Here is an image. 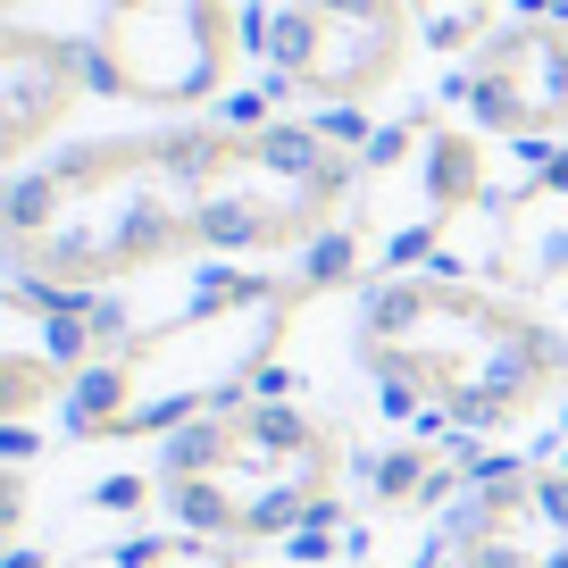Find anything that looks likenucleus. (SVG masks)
Returning <instances> with one entry per match:
<instances>
[{
    "label": "nucleus",
    "instance_id": "nucleus-1",
    "mask_svg": "<svg viewBox=\"0 0 568 568\" xmlns=\"http://www.w3.org/2000/svg\"><path fill=\"white\" fill-rule=\"evenodd\" d=\"M343 201L352 160L310 125H160L26 168L0 201V234L26 284L109 293L201 251L326 243Z\"/></svg>",
    "mask_w": 568,
    "mask_h": 568
},
{
    "label": "nucleus",
    "instance_id": "nucleus-4",
    "mask_svg": "<svg viewBox=\"0 0 568 568\" xmlns=\"http://www.w3.org/2000/svg\"><path fill=\"white\" fill-rule=\"evenodd\" d=\"M234 9L226 0H101L84 34V75L101 101L134 109H201L234 75Z\"/></svg>",
    "mask_w": 568,
    "mask_h": 568
},
{
    "label": "nucleus",
    "instance_id": "nucleus-2",
    "mask_svg": "<svg viewBox=\"0 0 568 568\" xmlns=\"http://www.w3.org/2000/svg\"><path fill=\"white\" fill-rule=\"evenodd\" d=\"M359 368L393 418L518 426L568 385V343L551 318L501 302L468 276H393L359 302Z\"/></svg>",
    "mask_w": 568,
    "mask_h": 568
},
{
    "label": "nucleus",
    "instance_id": "nucleus-6",
    "mask_svg": "<svg viewBox=\"0 0 568 568\" xmlns=\"http://www.w3.org/2000/svg\"><path fill=\"white\" fill-rule=\"evenodd\" d=\"M452 92H460L468 125L544 151L551 134H568V18L544 9V18L494 26V34L460 59Z\"/></svg>",
    "mask_w": 568,
    "mask_h": 568
},
{
    "label": "nucleus",
    "instance_id": "nucleus-11",
    "mask_svg": "<svg viewBox=\"0 0 568 568\" xmlns=\"http://www.w3.org/2000/svg\"><path fill=\"white\" fill-rule=\"evenodd\" d=\"M0 9H26V0H0Z\"/></svg>",
    "mask_w": 568,
    "mask_h": 568
},
{
    "label": "nucleus",
    "instance_id": "nucleus-10",
    "mask_svg": "<svg viewBox=\"0 0 568 568\" xmlns=\"http://www.w3.org/2000/svg\"><path fill=\"white\" fill-rule=\"evenodd\" d=\"M426 460H418V452H402V460H385V468H376V494H385V501H409V494H426Z\"/></svg>",
    "mask_w": 568,
    "mask_h": 568
},
{
    "label": "nucleus",
    "instance_id": "nucleus-5",
    "mask_svg": "<svg viewBox=\"0 0 568 568\" xmlns=\"http://www.w3.org/2000/svg\"><path fill=\"white\" fill-rule=\"evenodd\" d=\"M251 51L276 68L284 92L359 109L402 84L418 51V0H276L251 26Z\"/></svg>",
    "mask_w": 568,
    "mask_h": 568
},
{
    "label": "nucleus",
    "instance_id": "nucleus-8",
    "mask_svg": "<svg viewBox=\"0 0 568 568\" xmlns=\"http://www.w3.org/2000/svg\"><path fill=\"white\" fill-rule=\"evenodd\" d=\"M468 201H477V142L435 134V151H426V226H444V217L468 210Z\"/></svg>",
    "mask_w": 568,
    "mask_h": 568
},
{
    "label": "nucleus",
    "instance_id": "nucleus-7",
    "mask_svg": "<svg viewBox=\"0 0 568 568\" xmlns=\"http://www.w3.org/2000/svg\"><path fill=\"white\" fill-rule=\"evenodd\" d=\"M84 92H92L84 42L9 18L0 26V160H26L34 142H51V125H68Z\"/></svg>",
    "mask_w": 568,
    "mask_h": 568
},
{
    "label": "nucleus",
    "instance_id": "nucleus-9",
    "mask_svg": "<svg viewBox=\"0 0 568 568\" xmlns=\"http://www.w3.org/2000/svg\"><path fill=\"white\" fill-rule=\"evenodd\" d=\"M51 385H68V376H51L42 359H26V352H9V359H0V409H9V418H26V409H34Z\"/></svg>",
    "mask_w": 568,
    "mask_h": 568
},
{
    "label": "nucleus",
    "instance_id": "nucleus-3",
    "mask_svg": "<svg viewBox=\"0 0 568 568\" xmlns=\"http://www.w3.org/2000/svg\"><path fill=\"white\" fill-rule=\"evenodd\" d=\"M343 468V435L293 402H217L210 418L176 426L160 460V494L210 544H260L302 518H326Z\"/></svg>",
    "mask_w": 568,
    "mask_h": 568
}]
</instances>
